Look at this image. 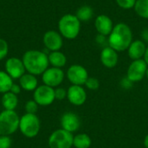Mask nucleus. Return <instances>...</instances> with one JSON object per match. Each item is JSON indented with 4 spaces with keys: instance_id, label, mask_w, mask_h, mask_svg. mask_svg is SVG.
<instances>
[{
    "instance_id": "f257e3e1",
    "label": "nucleus",
    "mask_w": 148,
    "mask_h": 148,
    "mask_svg": "<svg viewBox=\"0 0 148 148\" xmlns=\"http://www.w3.org/2000/svg\"><path fill=\"white\" fill-rule=\"evenodd\" d=\"M132 42V29L124 23H119L114 25L112 32L108 36V46L117 52L127 50Z\"/></svg>"
},
{
    "instance_id": "f03ea898",
    "label": "nucleus",
    "mask_w": 148,
    "mask_h": 148,
    "mask_svg": "<svg viewBox=\"0 0 148 148\" xmlns=\"http://www.w3.org/2000/svg\"><path fill=\"white\" fill-rule=\"evenodd\" d=\"M22 60L26 71L34 75H42L49 65L48 54L36 49L26 51L23 54Z\"/></svg>"
},
{
    "instance_id": "7ed1b4c3",
    "label": "nucleus",
    "mask_w": 148,
    "mask_h": 148,
    "mask_svg": "<svg viewBox=\"0 0 148 148\" xmlns=\"http://www.w3.org/2000/svg\"><path fill=\"white\" fill-rule=\"evenodd\" d=\"M59 33L62 37L73 40L76 38L81 30V22L73 14H66L62 16L58 22Z\"/></svg>"
},
{
    "instance_id": "20e7f679",
    "label": "nucleus",
    "mask_w": 148,
    "mask_h": 148,
    "mask_svg": "<svg viewBox=\"0 0 148 148\" xmlns=\"http://www.w3.org/2000/svg\"><path fill=\"white\" fill-rule=\"evenodd\" d=\"M20 118L15 110H3L0 113V135L10 136L19 128Z\"/></svg>"
},
{
    "instance_id": "39448f33",
    "label": "nucleus",
    "mask_w": 148,
    "mask_h": 148,
    "mask_svg": "<svg viewBox=\"0 0 148 148\" xmlns=\"http://www.w3.org/2000/svg\"><path fill=\"white\" fill-rule=\"evenodd\" d=\"M41 122L36 114H25L20 118L19 129L21 133L27 138L36 137L40 131Z\"/></svg>"
},
{
    "instance_id": "423d86ee",
    "label": "nucleus",
    "mask_w": 148,
    "mask_h": 148,
    "mask_svg": "<svg viewBox=\"0 0 148 148\" xmlns=\"http://www.w3.org/2000/svg\"><path fill=\"white\" fill-rule=\"evenodd\" d=\"M74 135L62 128L54 131L48 140L49 148H71L73 147Z\"/></svg>"
},
{
    "instance_id": "0eeeda50",
    "label": "nucleus",
    "mask_w": 148,
    "mask_h": 148,
    "mask_svg": "<svg viewBox=\"0 0 148 148\" xmlns=\"http://www.w3.org/2000/svg\"><path fill=\"white\" fill-rule=\"evenodd\" d=\"M33 97H34V101L39 106L46 107L51 105L56 100L55 88L44 84L38 86L34 91Z\"/></svg>"
},
{
    "instance_id": "6e6552de",
    "label": "nucleus",
    "mask_w": 148,
    "mask_h": 148,
    "mask_svg": "<svg viewBox=\"0 0 148 148\" xmlns=\"http://www.w3.org/2000/svg\"><path fill=\"white\" fill-rule=\"evenodd\" d=\"M147 64L144 59L133 61L127 69V77L133 82H139L144 79L147 70Z\"/></svg>"
},
{
    "instance_id": "1a4fd4ad",
    "label": "nucleus",
    "mask_w": 148,
    "mask_h": 148,
    "mask_svg": "<svg viewBox=\"0 0 148 148\" xmlns=\"http://www.w3.org/2000/svg\"><path fill=\"white\" fill-rule=\"evenodd\" d=\"M88 77L89 76L87 69L79 64L71 65L67 70V78L72 83V85H85Z\"/></svg>"
},
{
    "instance_id": "9d476101",
    "label": "nucleus",
    "mask_w": 148,
    "mask_h": 148,
    "mask_svg": "<svg viewBox=\"0 0 148 148\" xmlns=\"http://www.w3.org/2000/svg\"><path fill=\"white\" fill-rule=\"evenodd\" d=\"M64 72L59 68H48L42 75V79L44 85L51 88L58 87L64 80Z\"/></svg>"
},
{
    "instance_id": "9b49d317",
    "label": "nucleus",
    "mask_w": 148,
    "mask_h": 148,
    "mask_svg": "<svg viewBox=\"0 0 148 148\" xmlns=\"http://www.w3.org/2000/svg\"><path fill=\"white\" fill-rule=\"evenodd\" d=\"M5 72L14 80L20 79L22 75H23L26 72L24 64L22 59L17 57H10L5 62Z\"/></svg>"
},
{
    "instance_id": "f8f14e48",
    "label": "nucleus",
    "mask_w": 148,
    "mask_h": 148,
    "mask_svg": "<svg viewBox=\"0 0 148 148\" xmlns=\"http://www.w3.org/2000/svg\"><path fill=\"white\" fill-rule=\"evenodd\" d=\"M63 37L59 33V31L56 30H48L44 33L42 37V42L45 48L52 51H58L62 49L63 45Z\"/></svg>"
},
{
    "instance_id": "ddd939ff",
    "label": "nucleus",
    "mask_w": 148,
    "mask_h": 148,
    "mask_svg": "<svg viewBox=\"0 0 148 148\" xmlns=\"http://www.w3.org/2000/svg\"><path fill=\"white\" fill-rule=\"evenodd\" d=\"M69 101L75 106H82L87 101V93L82 86L72 85L67 90Z\"/></svg>"
},
{
    "instance_id": "4468645a",
    "label": "nucleus",
    "mask_w": 148,
    "mask_h": 148,
    "mask_svg": "<svg viewBox=\"0 0 148 148\" xmlns=\"http://www.w3.org/2000/svg\"><path fill=\"white\" fill-rule=\"evenodd\" d=\"M61 127L62 129L73 134L77 130H79L81 127L80 118L75 113L72 112L64 113L61 118Z\"/></svg>"
},
{
    "instance_id": "2eb2a0df",
    "label": "nucleus",
    "mask_w": 148,
    "mask_h": 148,
    "mask_svg": "<svg viewBox=\"0 0 148 148\" xmlns=\"http://www.w3.org/2000/svg\"><path fill=\"white\" fill-rule=\"evenodd\" d=\"M100 60L102 63V65L108 69H113L114 68L119 61L118 53L116 50L112 49L111 47H106L102 49L101 55H100Z\"/></svg>"
},
{
    "instance_id": "dca6fc26",
    "label": "nucleus",
    "mask_w": 148,
    "mask_h": 148,
    "mask_svg": "<svg viewBox=\"0 0 148 148\" xmlns=\"http://www.w3.org/2000/svg\"><path fill=\"white\" fill-rule=\"evenodd\" d=\"M95 26L98 34L108 36L114 29L112 19L107 15H99L95 20Z\"/></svg>"
},
{
    "instance_id": "f3484780",
    "label": "nucleus",
    "mask_w": 148,
    "mask_h": 148,
    "mask_svg": "<svg viewBox=\"0 0 148 148\" xmlns=\"http://www.w3.org/2000/svg\"><path fill=\"white\" fill-rule=\"evenodd\" d=\"M146 49H147V46L143 41L134 40L131 42L130 46L127 49L128 56L133 61L142 59V57H144Z\"/></svg>"
},
{
    "instance_id": "a211bd4d",
    "label": "nucleus",
    "mask_w": 148,
    "mask_h": 148,
    "mask_svg": "<svg viewBox=\"0 0 148 148\" xmlns=\"http://www.w3.org/2000/svg\"><path fill=\"white\" fill-rule=\"evenodd\" d=\"M19 85L26 91H35L38 87V82L36 75L27 72L20 77Z\"/></svg>"
},
{
    "instance_id": "6ab92c4d",
    "label": "nucleus",
    "mask_w": 148,
    "mask_h": 148,
    "mask_svg": "<svg viewBox=\"0 0 148 148\" xmlns=\"http://www.w3.org/2000/svg\"><path fill=\"white\" fill-rule=\"evenodd\" d=\"M48 58H49V64L52 67H55V68L62 69L67 63V57H66V56L62 52H61L60 50L50 52L48 55Z\"/></svg>"
},
{
    "instance_id": "aec40b11",
    "label": "nucleus",
    "mask_w": 148,
    "mask_h": 148,
    "mask_svg": "<svg viewBox=\"0 0 148 148\" xmlns=\"http://www.w3.org/2000/svg\"><path fill=\"white\" fill-rule=\"evenodd\" d=\"M18 104V99L16 95L11 93L10 91L3 94L2 96V105L4 110H15Z\"/></svg>"
},
{
    "instance_id": "412c9836",
    "label": "nucleus",
    "mask_w": 148,
    "mask_h": 148,
    "mask_svg": "<svg viewBox=\"0 0 148 148\" xmlns=\"http://www.w3.org/2000/svg\"><path fill=\"white\" fill-rule=\"evenodd\" d=\"M75 16L81 23H87L93 18L94 10L89 5H82L77 9Z\"/></svg>"
},
{
    "instance_id": "4be33fe9",
    "label": "nucleus",
    "mask_w": 148,
    "mask_h": 148,
    "mask_svg": "<svg viewBox=\"0 0 148 148\" xmlns=\"http://www.w3.org/2000/svg\"><path fill=\"white\" fill-rule=\"evenodd\" d=\"M92 145V140L87 134H79L74 136L73 147L75 148H89Z\"/></svg>"
},
{
    "instance_id": "5701e85b",
    "label": "nucleus",
    "mask_w": 148,
    "mask_h": 148,
    "mask_svg": "<svg viewBox=\"0 0 148 148\" xmlns=\"http://www.w3.org/2000/svg\"><path fill=\"white\" fill-rule=\"evenodd\" d=\"M13 85V79L3 70H0V93L4 94L10 90Z\"/></svg>"
},
{
    "instance_id": "b1692460",
    "label": "nucleus",
    "mask_w": 148,
    "mask_h": 148,
    "mask_svg": "<svg viewBox=\"0 0 148 148\" xmlns=\"http://www.w3.org/2000/svg\"><path fill=\"white\" fill-rule=\"evenodd\" d=\"M134 9L139 16L148 19V0H137Z\"/></svg>"
},
{
    "instance_id": "393cba45",
    "label": "nucleus",
    "mask_w": 148,
    "mask_h": 148,
    "mask_svg": "<svg viewBox=\"0 0 148 148\" xmlns=\"http://www.w3.org/2000/svg\"><path fill=\"white\" fill-rule=\"evenodd\" d=\"M85 86L89 90H97L100 88V82L95 77H88L85 83Z\"/></svg>"
},
{
    "instance_id": "a878e982",
    "label": "nucleus",
    "mask_w": 148,
    "mask_h": 148,
    "mask_svg": "<svg viewBox=\"0 0 148 148\" xmlns=\"http://www.w3.org/2000/svg\"><path fill=\"white\" fill-rule=\"evenodd\" d=\"M38 104L34 101V100H30L29 101L26 102L25 104V111L27 114H36L37 110H38Z\"/></svg>"
},
{
    "instance_id": "bb28decb",
    "label": "nucleus",
    "mask_w": 148,
    "mask_h": 148,
    "mask_svg": "<svg viewBox=\"0 0 148 148\" xmlns=\"http://www.w3.org/2000/svg\"><path fill=\"white\" fill-rule=\"evenodd\" d=\"M118 6L124 10H130L133 9L135 5L137 0H115Z\"/></svg>"
},
{
    "instance_id": "cd10ccee",
    "label": "nucleus",
    "mask_w": 148,
    "mask_h": 148,
    "mask_svg": "<svg viewBox=\"0 0 148 148\" xmlns=\"http://www.w3.org/2000/svg\"><path fill=\"white\" fill-rule=\"evenodd\" d=\"M9 53V45L8 42L3 39L0 38V61L3 60Z\"/></svg>"
},
{
    "instance_id": "c85d7f7f",
    "label": "nucleus",
    "mask_w": 148,
    "mask_h": 148,
    "mask_svg": "<svg viewBox=\"0 0 148 148\" xmlns=\"http://www.w3.org/2000/svg\"><path fill=\"white\" fill-rule=\"evenodd\" d=\"M95 42L97 43L98 46L101 47L102 49L108 47V36L98 34L95 37Z\"/></svg>"
},
{
    "instance_id": "c756f323",
    "label": "nucleus",
    "mask_w": 148,
    "mask_h": 148,
    "mask_svg": "<svg viewBox=\"0 0 148 148\" xmlns=\"http://www.w3.org/2000/svg\"><path fill=\"white\" fill-rule=\"evenodd\" d=\"M67 97V90L62 88H57L55 89V98L58 101H62Z\"/></svg>"
},
{
    "instance_id": "7c9ffc66",
    "label": "nucleus",
    "mask_w": 148,
    "mask_h": 148,
    "mask_svg": "<svg viewBox=\"0 0 148 148\" xmlns=\"http://www.w3.org/2000/svg\"><path fill=\"white\" fill-rule=\"evenodd\" d=\"M12 144L10 136L0 135V148H10Z\"/></svg>"
},
{
    "instance_id": "2f4dec72",
    "label": "nucleus",
    "mask_w": 148,
    "mask_h": 148,
    "mask_svg": "<svg viewBox=\"0 0 148 148\" xmlns=\"http://www.w3.org/2000/svg\"><path fill=\"white\" fill-rule=\"evenodd\" d=\"M21 87H20V85H18V84H15V83H13V85L11 86V88H10V92L11 93H13V94H15V95H18L20 92H21Z\"/></svg>"
},
{
    "instance_id": "473e14b6",
    "label": "nucleus",
    "mask_w": 148,
    "mask_h": 148,
    "mask_svg": "<svg viewBox=\"0 0 148 148\" xmlns=\"http://www.w3.org/2000/svg\"><path fill=\"white\" fill-rule=\"evenodd\" d=\"M121 86L123 87V88H130L131 86H132V84H133V82L127 78V77H126V78H124L122 81H121Z\"/></svg>"
},
{
    "instance_id": "72a5a7b5",
    "label": "nucleus",
    "mask_w": 148,
    "mask_h": 148,
    "mask_svg": "<svg viewBox=\"0 0 148 148\" xmlns=\"http://www.w3.org/2000/svg\"><path fill=\"white\" fill-rule=\"evenodd\" d=\"M140 36H141V38H142V40H143V42H148V28H145L142 31H141V33H140Z\"/></svg>"
},
{
    "instance_id": "f704fd0d",
    "label": "nucleus",
    "mask_w": 148,
    "mask_h": 148,
    "mask_svg": "<svg viewBox=\"0 0 148 148\" xmlns=\"http://www.w3.org/2000/svg\"><path fill=\"white\" fill-rule=\"evenodd\" d=\"M144 61L146 62V63L147 64L148 66V47H147V49H146V52H145V55H144Z\"/></svg>"
},
{
    "instance_id": "c9c22d12",
    "label": "nucleus",
    "mask_w": 148,
    "mask_h": 148,
    "mask_svg": "<svg viewBox=\"0 0 148 148\" xmlns=\"http://www.w3.org/2000/svg\"><path fill=\"white\" fill-rule=\"evenodd\" d=\"M144 146L146 148H148V134L144 139Z\"/></svg>"
},
{
    "instance_id": "e433bc0d",
    "label": "nucleus",
    "mask_w": 148,
    "mask_h": 148,
    "mask_svg": "<svg viewBox=\"0 0 148 148\" xmlns=\"http://www.w3.org/2000/svg\"><path fill=\"white\" fill-rule=\"evenodd\" d=\"M146 76H147V78L148 79V68H147V73H146Z\"/></svg>"
}]
</instances>
